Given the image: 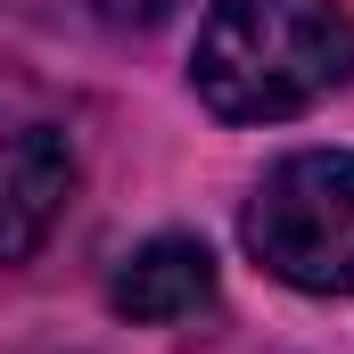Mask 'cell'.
<instances>
[{"label": "cell", "instance_id": "3957f363", "mask_svg": "<svg viewBox=\"0 0 354 354\" xmlns=\"http://www.w3.org/2000/svg\"><path fill=\"white\" fill-rule=\"evenodd\" d=\"M75 198V149L50 124L0 132V264H25Z\"/></svg>", "mask_w": 354, "mask_h": 354}, {"label": "cell", "instance_id": "7a4b0ae2", "mask_svg": "<svg viewBox=\"0 0 354 354\" xmlns=\"http://www.w3.org/2000/svg\"><path fill=\"white\" fill-rule=\"evenodd\" d=\"M239 239L272 280L305 297H354V149L280 157L239 214Z\"/></svg>", "mask_w": 354, "mask_h": 354}, {"label": "cell", "instance_id": "5b68a950", "mask_svg": "<svg viewBox=\"0 0 354 354\" xmlns=\"http://www.w3.org/2000/svg\"><path fill=\"white\" fill-rule=\"evenodd\" d=\"M91 8H99L107 25H124V33H140V25H165V17L181 8V0H91Z\"/></svg>", "mask_w": 354, "mask_h": 354}, {"label": "cell", "instance_id": "6da1fadb", "mask_svg": "<svg viewBox=\"0 0 354 354\" xmlns=\"http://www.w3.org/2000/svg\"><path fill=\"white\" fill-rule=\"evenodd\" d=\"M189 83L231 124H280L354 83V17L338 0H214Z\"/></svg>", "mask_w": 354, "mask_h": 354}, {"label": "cell", "instance_id": "277c9868", "mask_svg": "<svg viewBox=\"0 0 354 354\" xmlns=\"http://www.w3.org/2000/svg\"><path fill=\"white\" fill-rule=\"evenodd\" d=\"M107 305H115L124 322H149V330L198 322V313H214V256H206L198 239H181V231H157V239H140V248L115 264Z\"/></svg>", "mask_w": 354, "mask_h": 354}]
</instances>
